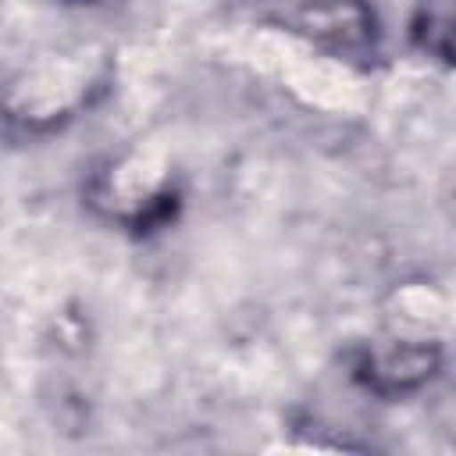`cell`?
I'll use <instances>...</instances> for the list:
<instances>
[{
    "mask_svg": "<svg viewBox=\"0 0 456 456\" xmlns=\"http://www.w3.org/2000/svg\"><path fill=\"white\" fill-rule=\"evenodd\" d=\"M110 82V57L96 46L36 53L7 82V121L25 132H53L78 118Z\"/></svg>",
    "mask_w": 456,
    "mask_h": 456,
    "instance_id": "cell-1",
    "label": "cell"
},
{
    "mask_svg": "<svg viewBox=\"0 0 456 456\" xmlns=\"http://www.w3.org/2000/svg\"><path fill=\"white\" fill-rule=\"evenodd\" d=\"M86 200L93 203L96 214H103L107 221L128 224V228H150L157 221H164L175 207V189L171 178L160 171H150L146 157L125 153V157H110L89 182Z\"/></svg>",
    "mask_w": 456,
    "mask_h": 456,
    "instance_id": "cell-2",
    "label": "cell"
},
{
    "mask_svg": "<svg viewBox=\"0 0 456 456\" xmlns=\"http://www.w3.org/2000/svg\"><path fill=\"white\" fill-rule=\"evenodd\" d=\"M445 363V349L435 338H410V335H388L378 342H367L353 349L349 374L360 388L381 399L410 395L424 388Z\"/></svg>",
    "mask_w": 456,
    "mask_h": 456,
    "instance_id": "cell-3",
    "label": "cell"
},
{
    "mask_svg": "<svg viewBox=\"0 0 456 456\" xmlns=\"http://www.w3.org/2000/svg\"><path fill=\"white\" fill-rule=\"evenodd\" d=\"M292 28L349 61L378 53V18L363 0H306L296 7Z\"/></svg>",
    "mask_w": 456,
    "mask_h": 456,
    "instance_id": "cell-4",
    "label": "cell"
},
{
    "mask_svg": "<svg viewBox=\"0 0 456 456\" xmlns=\"http://www.w3.org/2000/svg\"><path fill=\"white\" fill-rule=\"evenodd\" d=\"M406 36L420 57L456 68V0H417Z\"/></svg>",
    "mask_w": 456,
    "mask_h": 456,
    "instance_id": "cell-5",
    "label": "cell"
},
{
    "mask_svg": "<svg viewBox=\"0 0 456 456\" xmlns=\"http://www.w3.org/2000/svg\"><path fill=\"white\" fill-rule=\"evenodd\" d=\"M64 4H100V0H64Z\"/></svg>",
    "mask_w": 456,
    "mask_h": 456,
    "instance_id": "cell-6",
    "label": "cell"
}]
</instances>
